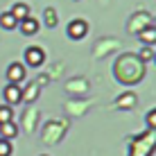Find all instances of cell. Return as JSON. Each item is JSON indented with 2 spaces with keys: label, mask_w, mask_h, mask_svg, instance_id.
<instances>
[{
  "label": "cell",
  "mask_w": 156,
  "mask_h": 156,
  "mask_svg": "<svg viewBox=\"0 0 156 156\" xmlns=\"http://www.w3.org/2000/svg\"><path fill=\"white\" fill-rule=\"evenodd\" d=\"M156 149V131H145L129 143V156H149Z\"/></svg>",
  "instance_id": "6da1fadb"
},
{
  "label": "cell",
  "mask_w": 156,
  "mask_h": 156,
  "mask_svg": "<svg viewBox=\"0 0 156 156\" xmlns=\"http://www.w3.org/2000/svg\"><path fill=\"white\" fill-rule=\"evenodd\" d=\"M66 32H68V36H70L73 41H82L84 36L88 34V23H86L84 18H73L70 23H68Z\"/></svg>",
  "instance_id": "7a4b0ae2"
},
{
  "label": "cell",
  "mask_w": 156,
  "mask_h": 156,
  "mask_svg": "<svg viewBox=\"0 0 156 156\" xmlns=\"http://www.w3.org/2000/svg\"><path fill=\"white\" fill-rule=\"evenodd\" d=\"M25 77H27V70H25V66L20 61H14V63H9V68H7V84H23L25 82Z\"/></svg>",
  "instance_id": "3957f363"
},
{
  "label": "cell",
  "mask_w": 156,
  "mask_h": 156,
  "mask_svg": "<svg viewBox=\"0 0 156 156\" xmlns=\"http://www.w3.org/2000/svg\"><path fill=\"white\" fill-rule=\"evenodd\" d=\"M43 61H45V52H43V48L30 45L27 50H25V63H27V66L39 68V66H43Z\"/></svg>",
  "instance_id": "277c9868"
},
{
  "label": "cell",
  "mask_w": 156,
  "mask_h": 156,
  "mask_svg": "<svg viewBox=\"0 0 156 156\" xmlns=\"http://www.w3.org/2000/svg\"><path fill=\"white\" fill-rule=\"evenodd\" d=\"M2 95H5V100H7V104L12 106V104H18L20 100H23V88H20L18 84H7L2 88Z\"/></svg>",
  "instance_id": "5b68a950"
},
{
  "label": "cell",
  "mask_w": 156,
  "mask_h": 156,
  "mask_svg": "<svg viewBox=\"0 0 156 156\" xmlns=\"http://www.w3.org/2000/svg\"><path fill=\"white\" fill-rule=\"evenodd\" d=\"M136 102H138L136 93H133V90H127V93H122L120 98L113 102V106H115V109H120V111H127V109H133Z\"/></svg>",
  "instance_id": "8992f818"
},
{
  "label": "cell",
  "mask_w": 156,
  "mask_h": 156,
  "mask_svg": "<svg viewBox=\"0 0 156 156\" xmlns=\"http://www.w3.org/2000/svg\"><path fill=\"white\" fill-rule=\"evenodd\" d=\"M147 25H149V14H145V12H138L129 20V30L131 32H140L143 27H147Z\"/></svg>",
  "instance_id": "52a82bcc"
},
{
  "label": "cell",
  "mask_w": 156,
  "mask_h": 156,
  "mask_svg": "<svg viewBox=\"0 0 156 156\" xmlns=\"http://www.w3.org/2000/svg\"><path fill=\"white\" fill-rule=\"evenodd\" d=\"M18 25H20V32H23L25 36H32V34H36V32H39V18H32V16L23 18Z\"/></svg>",
  "instance_id": "ba28073f"
},
{
  "label": "cell",
  "mask_w": 156,
  "mask_h": 156,
  "mask_svg": "<svg viewBox=\"0 0 156 156\" xmlns=\"http://www.w3.org/2000/svg\"><path fill=\"white\" fill-rule=\"evenodd\" d=\"M138 39H140L143 45H156V27H152V25L143 27L138 32Z\"/></svg>",
  "instance_id": "9c48e42d"
},
{
  "label": "cell",
  "mask_w": 156,
  "mask_h": 156,
  "mask_svg": "<svg viewBox=\"0 0 156 156\" xmlns=\"http://www.w3.org/2000/svg\"><path fill=\"white\" fill-rule=\"evenodd\" d=\"M16 136H18V127L14 125V120L0 125V138H2V140H12V138H16Z\"/></svg>",
  "instance_id": "30bf717a"
},
{
  "label": "cell",
  "mask_w": 156,
  "mask_h": 156,
  "mask_svg": "<svg viewBox=\"0 0 156 156\" xmlns=\"http://www.w3.org/2000/svg\"><path fill=\"white\" fill-rule=\"evenodd\" d=\"M9 12H12V16L20 23L23 18H27V16H30V5H27V2H16Z\"/></svg>",
  "instance_id": "8fae6325"
},
{
  "label": "cell",
  "mask_w": 156,
  "mask_h": 156,
  "mask_svg": "<svg viewBox=\"0 0 156 156\" xmlns=\"http://www.w3.org/2000/svg\"><path fill=\"white\" fill-rule=\"evenodd\" d=\"M0 27L2 30H16L18 27V20L12 16V12H2L0 14Z\"/></svg>",
  "instance_id": "7c38bea8"
},
{
  "label": "cell",
  "mask_w": 156,
  "mask_h": 156,
  "mask_svg": "<svg viewBox=\"0 0 156 156\" xmlns=\"http://www.w3.org/2000/svg\"><path fill=\"white\" fill-rule=\"evenodd\" d=\"M12 120H14V109L9 104H0V125L12 122Z\"/></svg>",
  "instance_id": "4fadbf2b"
},
{
  "label": "cell",
  "mask_w": 156,
  "mask_h": 156,
  "mask_svg": "<svg viewBox=\"0 0 156 156\" xmlns=\"http://www.w3.org/2000/svg\"><path fill=\"white\" fill-rule=\"evenodd\" d=\"M43 18H45V25L48 27H57V23H59V16H57V12L52 7H48L45 12H43Z\"/></svg>",
  "instance_id": "5bb4252c"
},
{
  "label": "cell",
  "mask_w": 156,
  "mask_h": 156,
  "mask_svg": "<svg viewBox=\"0 0 156 156\" xmlns=\"http://www.w3.org/2000/svg\"><path fill=\"white\" fill-rule=\"evenodd\" d=\"M138 59L145 63V61H152L154 59V50H152V45H143V50L138 52Z\"/></svg>",
  "instance_id": "9a60e30c"
},
{
  "label": "cell",
  "mask_w": 156,
  "mask_h": 156,
  "mask_svg": "<svg viewBox=\"0 0 156 156\" xmlns=\"http://www.w3.org/2000/svg\"><path fill=\"white\" fill-rule=\"evenodd\" d=\"M14 147H12V140H2L0 138V156H12Z\"/></svg>",
  "instance_id": "2e32d148"
},
{
  "label": "cell",
  "mask_w": 156,
  "mask_h": 156,
  "mask_svg": "<svg viewBox=\"0 0 156 156\" xmlns=\"http://www.w3.org/2000/svg\"><path fill=\"white\" fill-rule=\"evenodd\" d=\"M36 90H39V88H36L34 84H32V86H27V88L23 90V100H25V102H32V100H36Z\"/></svg>",
  "instance_id": "e0dca14e"
},
{
  "label": "cell",
  "mask_w": 156,
  "mask_h": 156,
  "mask_svg": "<svg viewBox=\"0 0 156 156\" xmlns=\"http://www.w3.org/2000/svg\"><path fill=\"white\" fill-rule=\"evenodd\" d=\"M145 122H147V127L152 129V131H156V109H152L147 115H145Z\"/></svg>",
  "instance_id": "ac0fdd59"
},
{
  "label": "cell",
  "mask_w": 156,
  "mask_h": 156,
  "mask_svg": "<svg viewBox=\"0 0 156 156\" xmlns=\"http://www.w3.org/2000/svg\"><path fill=\"white\" fill-rule=\"evenodd\" d=\"M152 61H154V63H156V52H154V59H152Z\"/></svg>",
  "instance_id": "d6986e66"
},
{
  "label": "cell",
  "mask_w": 156,
  "mask_h": 156,
  "mask_svg": "<svg viewBox=\"0 0 156 156\" xmlns=\"http://www.w3.org/2000/svg\"><path fill=\"white\" fill-rule=\"evenodd\" d=\"M152 27H156V18H154V25H152Z\"/></svg>",
  "instance_id": "ffe728a7"
}]
</instances>
